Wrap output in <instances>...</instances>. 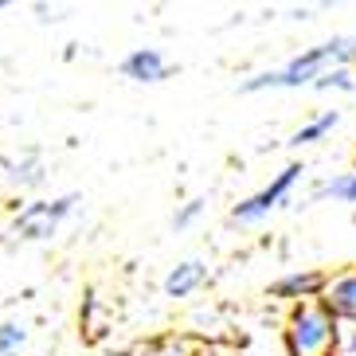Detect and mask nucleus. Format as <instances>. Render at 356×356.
Segmentation results:
<instances>
[{
  "instance_id": "15",
  "label": "nucleus",
  "mask_w": 356,
  "mask_h": 356,
  "mask_svg": "<svg viewBox=\"0 0 356 356\" xmlns=\"http://www.w3.org/2000/svg\"><path fill=\"white\" fill-rule=\"evenodd\" d=\"M4 8H8V0H0V12H4Z\"/></svg>"
},
{
  "instance_id": "4",
  "label": "nucleus",
  "mask_w": 356,
  "mask_h": 356,
  "mask_svg": "<svg viewBox=\"0 0 356 356\" xmlns=\"http://www.w3.org/2000/svg\"><path fill=\"white\" fill-rule=\"evenodd\" d=\"M302 177H305V165H302V161H290V165H282L259 192H251L247 200H239V204L231 208L227 220L235 223V227H259V223H266L274 211H278L286 200H290V192L298 188V180H302Z\"/></svg>"
},
{
  "instance_id": "10",
  "label": "nucleus",
  "mask_w": 356,
  "mask_h": 356,
  "mask_svg": "<svg viewBox=\"0 0 356 356\" xmlns=\"http://www.w3.org/2000/svg\"><path fill=\"white\" fill-rule=\"evenodd\" d=\"M341 126V114L337 110H321V114H314L309 122H302V126L290 134V141L286 145L290 149H302V145H317V141H325V137L333 134V129Z\"/></svg>"
},
{
  "instance_id": "16",
  "label": "nucleus",
  "mask_w": 356,
  "mask_h": 356,
  "mask_svg": "<svg viewBox=\"0 0 356 356\" xmlns=\"http://www.w3.org/2000/svg\"><path fill=\"white\" fill-rule=\"evenodd\" d=\"M106 356H129V353H106Z\"/></svg>"
},
{
  "instance_id": "7",
  "label": "nucleus",
  "mask_w": 356,
  "mask_h": 356,
  "mask_svg": "<svg viewBox=\"0 0 356 356\" xmlns=\"http://www.w3.org/2000/svg\"><path fill=\"white\" fill-rule=\"evenodd\" d=\"M118 71H122V79H129V83L153 86V83H165L168 79V59L157 47H134L129 55H122Z\"/></svg>"
},
{
  "instance_id": "11",
  "label": "nucleus",
  "mask_w": 356,
  "mask_h": 356,
  "mask_svg": "<svg viewBox=\"0 0 356 356\" xmlns=\"http://www.w3.org/2000/svg\"><path fill=\"white\" fill-rule=\"evenodd\" d=\"M321 200L356 204V168H348V172H337V177L321 180V184L314 188V204H321Z\"/></svg>"
},
{
  "instance_id": "3",
  "label": "nucleus",
  "mask_w": 356,
  "mask_h": 356,
  "mask_svg": "<svg viewBox=\"0 0 356 356\" xmlns=\"http://www.w3.org/2000/svg\"><path fill=\"white\" fill-rule=\"evenodd\" d=\"M83 204L79 192H63V196H40V200H28L24 208L12 211V223L8 231L24 243H47L55 239L59 231L67 227V220L74 216V208Z\"/></svg>"
},
{
  "instance_id": "1",
  "label": "nucleus",
  "mask_w": 356,
  "mask_h": 356,
  "mask_svg": "<svg viewBox=\"0 0 356 356\" xmlns=\"http://www.w3.org/2000/svg\"><path fill=\"white\" fill-rule=\"evenodd\" d=\"M333 67H356V35H333L325 43L305 47L302 55L286 59L274 71H259L239 86L243 95H266V90H309L325 71Z\"/></svg>"
},
{
  "instance_id": "8",
  "label": "nucleus",
  "mask_w": 356,
  "mask_h": 356,
  "mask_svg": "<svg viewBox=\"0 0 356 356\" xmlns=\"http://www.w3.org/2000/svg\"><path fill=\"white\" fill-rule=\"evenodd\" d=\"M204 282H208V262H204V259H184V262H177V266L165 274L161 293H165L168 302H180V298L200 293V290H204Z\"/></svg>"
},
{
  "instance_id": "14",
  "label": "nucleus",
  "mask_w": 356,
  "mask_h": 356,
  "mask_svg": "<svg viewBox=\"0 0 356 356\" xmlns=\"http://www.w3.org/2000/svg\"><path fill=\"white\" fill-rule=\"evenodd\" d=\"M204 211H208V200H204V196L184 200V204H180L177 211H172V231H188L192 223H196L200 216H204Z\"/></svg>"
},
{
  "instance_id": "2",
  "label": "nucleus",
  "mask_w": 356,
  "mask_h": 356,
  "mask_svg": "<svg viewBox=\"0 0 356 356\" xmlns=\"http://www.w3.org/2000/svg\"><path fill=\"white\" fill-rule=\"evenodd\" d=\"M286 356H337L341 348V325L321 302H298L286 309L282 321Z\"/></svg>"
},
{
  "instance_id": "5",
  "label": "nucleus",
  "mask_w": 356,
  "mask_h": 356,
  "mask_svg": "<svg viewBox=\"0 0 356 356\" xmlns=\"http://www.w3.org/2000/svg\"><path fill=\"white\" fill-rule=\"evenodd\" d=\"M317 302L333 314L337 325H356V266L329 274V282H325Z\"/></svg>"
},
{
  "instance_id": "9",
  "label": "nucleus",
  "mask_w": 356,
  "mask_h": 356,
  "mask_svg": "<svg viewBox=\"0 0 356 356\" xmlns=\"http://www.w3.org/2000/svg\"><path fill=\"white\" fill-rule=\"evenodd\" d=\"M4 177L16 188H40L47 180V168H43V157L35 149H24L20 157H4Z\"/></svg>"
},
{
  "instance_id": "12",
  "label": "nucleus",
  "mask_w": 356,
  "mask_h": 356,
  "mask_svg": "<svg viewBox=\"0 0 356 356\" xmlns=\"http://www.w3.org/2000/svg\"><path fill=\"white\" fill-rule=\"evenodd\" d=\"M28 341H32V325L24 321V317L0 321V356H20Z\"/></svg>"
},
{
  "instance_id": "17",
  "label": "nucleus",
  "mask_w": 356,
  "mask_h": 356,
  "mask_svg": "<svg viewBox=\"0 0 356 356\" xmlns=\"http://www.w3.org/2000/svg\"><path fill=\"white\" fill-rule=\"evenodd\" d=\"M200 356H216V353H200Z\"/></svg>"
},
{
  "instance_id": "13",
  "label": "nucleus",
  "mask_w": 356,
  "mask_h": 356,
  "mask_svg": "<svg viewBox=\"0 0 356 356\" xmlns=\"http://www.w3.org/2000/svg\"><path fill=\"white\" fill-rule=\"evenodd\" d=\"M309 90H317V95H329V90H356V67H333V71H325Z\"/></svg>"
},
{
  "instance_id": "6",
  "label": "nucleus",
  "mask_w": 356,
  "mask_h": 356,
  "mask_svg": "<svg viewBox=\"0 0 356 356\" xmlns=\"http://www.w3.org/2000/svg\"><path fill=\"white\" fill-rule=\"evenodd\" d=\"M325 282H329V270H314V266H305V270H290L282 274L278 282H270V298H278V302H317L325 290Z\"/></svg>"
}]
</instances>
